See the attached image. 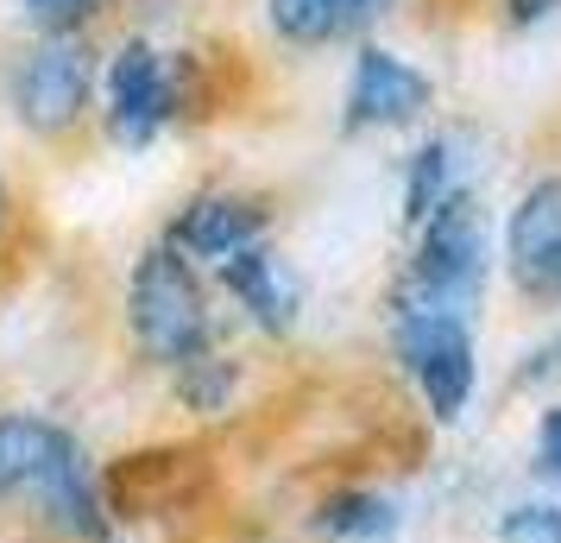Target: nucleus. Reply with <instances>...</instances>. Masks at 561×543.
Segmentation results:
<instances>
[{"label":"nucleus","mask_w":561,"mask_h":543,"mask_svg":"<svg viewBox=\"0 0 561 543\" xmlns=\"http://www.w3.org/2000/svg\"><path fill=\"white\" fill-rule=\"evenodd\" d=\"M485 265H492L485 208L473 190H460L416 228L410 265L398 279V291H391V310H435V316H467L473 323L480 291H485Z\"/></svg>","instance_id":"nucleus-1"},{"label":"nucleus","mask_w":561,"mask_h":543,"mask_svg":"<svg viewBox=\"0 0 561 543\" xmlns=\"http://www.w3.org/2000/svg\"><path fill=\"white\" fill-rule=\"evenodd\" d=\"M0 493H32L77 538H102L107 531L102 499H95V474L82 462L77 437L51 417L0 411Z\"/></svg>","instance_id":"nucleus-2"},{"label":"nucleus","mask_w":561,"mask_h":543,"mask_svg":"<svg viewBox=\"0 0 561 543\" xmlns=\"http://www.w3.org/2000/svg\"><path fill=\"white\" fill-rule=\"evenodd\" d=\"M127 329H133V348L152 366H171V373L183 361L208 354V297H203L196 265L178 247L158 240V247H146V253L133 259Z\"/></svg>","instance_id":"nucleus-3"},{"label":"nucleus","mask_w":561,"mask_h":543,"mask_svg":"<svg viewBox=\"0 0 561 543\" xmlns=\"http://www.w3.org/2000/svg\"><path fill=\"white\" fill-rule=\"evenodd\" d=\"M102 82V52L89 45V32H38L26 52L13 57V114L38 139H64L82 127V114L95 102Z\"/></svg>","instance_id":"nucleus-4"},{"label":"nucleus","mask_w":561,"mask_h":543,"mask_svg":"<svg viewBox=\"0 0 561 543\" xmlns=\"http://www.w3.org/2000/svg\"><path fill=\"white\" fill-rule=\"evenodd\" d=\"M190 102V89H183V64L158 38L146 32H133L121 38L114 52H107V70H102V127L114 146H152L158 133L171 127Z\"/></svg>","instance_id":"nucleus-5"},{"label":"nucleus","mask_w":561,"mask_h":543,"mask_svg":"<svg viewBox=\"0 0 561 543\" xmlns=\"http://www.w3.org/2000/svg\"><path fill=\"white\" fill-rule=\"evenodd\" d=\"M391 354L416 380L423 405L442 423H455L473 398L480 361H473V323L467 316H435V310H391Z\"/></svg>","instance_id":"nucleus-6"},{"label":"nucleus","mask_w":561,"mask_h":543,"mask_svg":"<svg viewBox=\"0 0 561 543\" xmlns=\"http://www.w3.org/2000/svg\"><path fill=\"white\" fill-rule=\"evenodd\" d=\"M435 102V82L423 64L398 57L391 45L359 38L354 64H347V89H341V127L347 133H385V127H410L423 121Z\"/></svg>","instance_id":"nucleus-7"},{"label":"nucleus","mask_w":561,"mask_h":543,"mask_svg":"<svg viewBox=\"0 0 561 543\" xmlns=\"http://www.w3.org/2000/svg\"><path fill=\"white\" fill-rule=\"evenodd\" d=\"M505 272L524 304H561V178H536L511 203Z\"/></svg>","instance_id":"nucleus-8"},{"label":"nucleus","mask_w":561,"mask_h":543,"mask_svg":"<svg viewBox=\"0 0 561 543\" xmlns=\"http://www.w3.org/2000/svg\"><path fill=\"white\" fill-rule=\"evenodd\" d=\"M265 228H272L265 196H247V190H203V196H190V203L171 215L164 247H178L190 265H221V259L259 247Z\"/></svg>","instance_id":"nucleus-9"},{"label":"nucleus","mask_w":561,"mask_h":543,"mask_svg":"<svg viewBox=\"0 0 561 543\" xmlns=\"http://www.w3.org/2000/svg\"><path fill=\"white\" fill-rule=\"evenodd\" d=\"M215 279H221V291L247 310L253 329H265V336L297 329V316H304V279H297V265H290L284 253H272L265 240L247 247V253L221 259V265H215Z\"/></svg>","instance_id":"nucleus-10"},{"label":"nucleus","mask_w":561,"mask_h":543,"mask_svg":"<svg viewBox=\"0 0 561 543\" xmlns=\"http://www.w3.org/2000/svg\"><path fill=\"white\" fill-rule=\"evenodd\" d=\"M398 0H265V26L297 52L322 45H359Z\"/></svg>","instance_id":"nucleus-11"},{"label":"nucleus","mask_w":561,"mask_h":543,"mask_svg":"<svg viewBox=\"0 0 561 543\" xmlns=\"http://www.w3.org/2000/svg\"><path fill=\"white\" fill-rule=\"evenodd\" d=\"M448 196H460V133H430L404 165V222L423 228Z\"/></svg>","instance_id":"nucleus-12"},{"label":"nucleus","mask_w":561,"mask_h":543,"mask_svg":"<svg viewBox=\"0 0 561 543\" xmlns=\"http://www.w3.org/2000/svg\"><path fill=\"white\" fill-rule=\"evenodd\" d=\"M233 386H240V373H233V361H221V354H196V361L178 366V392L190 411H221L233 398Z\"/></svg>","instance_id":"nucleus-13"},{"label":"nucleus","mask_w":561,"mask_h":543,"mask_svg":"<svg viewBox=\"0 0 561 543\" xmlns=\"http://www.w3.org/2000/svg\"><path fill=\"white\" fill-rule=\"evenodd\" d=\"M391 524H398V512L379 493H341L322 506V531H334V538H385Z\"/></svg>","instance_id":"nucleus-14"},{"label":"nucleus","mask_w":561,"mask_h":543,"mask_svg":"<svg viewBox=\"0 0 561 543\" xmlns=\"http://www.w3.org/2000/svg\"><path fill=\"white\" fill-rule=\"evenodd\" d=\"M38 32H89L114 0H20Z\"/></svg>","instance_id":"nucleus-15"},{"label":"nucleus","mask_w":561,"mask_h":543,"mask_svg":"<svg viewBox=\"0 0 561 543\" xmlns=\"http://www.w3.org/2000/svg\"><path fill=\"white\" fill-rule=\"evenodd\" d=\"M499 543H561V506H517L499 518Z\"/></svg>","instance_id":"nucleus-16"},{"label":"nucleus","mask_w":561,"mask_h":543,"mask_svg":"<svg viewBox=\"0 0 561 543\" xmlns=\"http://www.w3.org/2000/svg\"><path fill=\"white\" fill-rule=\"evenodd\" d=\"M536 462H542V474H556V480H561V405H556V411H542V430H536Z\"/></svg>","instance_id":"nucleus-17"},{"label":"nucleus","mask_w":561,"mask_h":543,"mask_svg":"<svg viewBox=\"0 0 561 543\" xmlns=\"http://www.w3.org/2000/svg\"><path fill=\"white\" fill-rule=\"evenodd\" d=\"M549 373H561V336H549V341L530 354V361L517 366V386H542Z\"/></svg>","instance_id":"nucleus-18"},{"label":"nucleus","mask_w":561,"mask_h":543,"mask_svg":"<svg viewBox=\"0 0 561 543\" xmlns=\"http://www.w3.org/2000/svg\"><path fill=\"white\" fill-rule=\"evenodd\" d=\"M549 13H561V0H505V26H542Z\"/></svg>","instance_id":"nucleus-19"},{"label":"nucleus","mask_w":561,"mask_h":543,"mask_svg":"<svg viewBox=\"0 0 561 543\" xmlns=\"http://www.w3.org/2000/svg\"><path fill=\"white\" fill-rule=\"evenodd\" d=\"M7 215H13V190H7V178H0V228H7Z\"/></svg>","instance_id":"nucleus-20"}]
</instances>
